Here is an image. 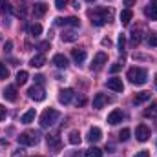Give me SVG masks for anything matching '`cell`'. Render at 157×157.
I'll list each match as a JSON object with an SVG mask.
<instances>
[{
  "label": "cell",
  "mask_w": 157,
  "mask_h": 157,
  "mask_svg": "<svg viewBox=\"0 0 157 157\" xmlns=\"http://www.w3.org/2000/svg\"><path fill=\"white\" fill-rule=\"evenodd\" d=\"M86 104V97H78L77 99V106H84Z\"/></svg>",
  "instance_id": "cell-42"
},
{
  "label": "cell",
  "mask_w": 157,
  "mask_h": 157,
  "mask_svg": "<svg viewBox=\"0 0 157 157\" xmlns=\"http://www.w3.org/2000/svg\"><path fill=\"white\" fill-rule=\"evenodd\" d=\"M139 42H141V33H139V31L135 29V31L132 33V46H137Z\"/></svg>",
  "instance_id": "cell-32"
},
{
  "label": "cell",
  "mask_w": 157,
  "mask_h": 157,
  "mask_svg": "<svg viewBox=\"0 0 157 157\" xmlns=\"http://www.w3.org/2000/svg\"><path fill=\"white\" fill-rule=\"evenodd\" d=\"M108 18H110V11L108 9H97L95 15L91 13V24H95V26H104Z\"/></svg>",
  "instance_id": "cell-4"
},
{
  "label": "cell",
  "mask_w": 157,
  "mask_h": 157,
  "mask_svg": "<svg viewBox=\"0 0 157 157\" xmlns=\"http://www.w3.org/2000/svg\"><path fill=\"white\" fill-rule=\"evenodd\" d=\"M28 95H29V99H33V101H37V102H40V101H44L46 99V91H44V88L42 86H31L29 90H28Z\"/></svg>",
  "instance_id": "cell-6"
},
{
  "label": "cell",
  "mask_w": 157,
  "mask_h": 157,
  "mask_svg": "<svg viewBox=\"0 0 157 157\" xmlns=\"http://www.w3.org/2000/svg\"><path fill=\"white\" fill-rule=\"evenodd\" d=\"M126 78L135 86H143L148 80V73H146L144 68H130L128 73H126Z\"/></svg>",
  "instance_id": "cell-1"
},
{
  "label": "cell",
  "mask_w": 157,
  "mask_h": 157,
  "mask_svg": "<svg viewBox=\"0 0 157 157\" xmlns=\"http://www.w3.org/2000/svg\"><path fill=\"white\" fill-rule=\"evenodd\" d=\"M155 86H157V75H155Z\"/></svg>",
  "instance_id": "cell-48"
},
{
  "label": "cell",
  "mask_w": 157,
  "mask_h": 157,
  "mask_svg": "<svg viewBox=\"0 0 157 157\" xmlns=\"http://www.w3.org/2000/svg\"><path fill=\"white\" fill-rule=\"evenodd\" d=\"M122 2H124V6H128V7H130V6H133V4H135V0H122Z\"/></svg>",
  "instance_id": "cell-46"
},
{
  "label": "cell",
  "mask_w": 157,
  "mask_h": 157,
  "mask_svg": "<svg viewBox=\"0 0 157 157\" xmlns=\"http://www.w3.org/2000/svg\"><path fill=\"white\" fill-rule=\"evenodd\" d=\"M108 62V57H106V53H97L95 57H93V62H91V71H101L102 68H104V64Z\"/></svg>",
  "instance_id": "cell-5"
},
{
  "label": "cell",
  "mask_w": 157,
  "mask_h": 157,
  "mask_svg": "<svg viewBox=\"0 0 157 157\" xmlns=\"http://www.w3.org/2000/svg\"><path fill=\"white\" fill-rule=\"evenodd\" d=\"M55 24H57V26H71V28H78V26H80V20H78L77 17H68V18L59 17V18H55Z\"/></svg>",
  "instance_id": "cell-8"
},
{
  "label": "cell",
  "mask_w": 157,
  "mask_h": 157,
  "mask_svg": "<svg viewBox=\"0 0 157 157\" xmlns=\"http://www.w3.org/2000/svg\"><path fill=\"white\" fill-rule=\"evenodd\" d=\"M88 2H95V0H88Z\"/></svg>",
  "instance_id": "cell-49"
},
{
  "label": "cell",
  "mask_w": 157,
  "mask_h": 157,
  "mask_svg": "<svg viewBox=\"0 0 157 157\" xmlns=\"http://www.w3.org/2000/svg\"><path fill=\"white\" fill-rule=\"evenodd\" d=\"M108 124H119V122H122V112L121 110H113L110 115H108Z\"/></svg>",
  "instance_id": "cell-16"
},
{
  "label": "cell",
  "mask_w": 157,
  "mask_h": 157,
  "mask_svg": "<svg viewBox=\"0 0 157 157\" xmlns=\"http://www.w3.org/2000/svg\"><path fill=\"white\" fill-rule=\"evenodd\" d=\"M29 64H31L33 68H42V66L46 64V57H44L42 53H39V55H35V57L29 60Z\"/></svg>",
  "instance_id": "cell-19"
},
{
  "label": "cell",
  "mask_w": 157,
  "mask_h": 157,
  "mask_svg": "<svg viewBox=\"0 0 157 157\" xmlns=\"http://www.w3.org/2000/svg\"><path fill=\"white\" fill-rule=\"evenodd\" d=\"M68 141H70L71 144H75V146L80 144V141H82V139H80V133H78L77 130H71V132H70V135H68Z\"/></svg>",
  "instance_id": "cell-24"
},
{
  "label": "cell",
  "mask_w": 157,
  "mask_h": 157,
  "mask_svg": "<svg viewBox=\"0 0 157 157\" xmlns=\"http://www.w3.org/2000/svg\"><path fill=\"white\" fill-rule=\"evenodd\" d=\"M59 117H60V113H59L55 108H48V110H44V113L40 115V126H42V128H49V126H53V124L57 122Z\"/></svg>",
  "instance_id": "cell-2"
},
{
  "label": "cell",
  "mask_w": 157,
  "mask_h": 157,
  "mask_svg": "<svg viewBox=\"0 0 157 157\" xmlns=\"http://www.w3.org/2000/svg\"><path fill=\"white\" fill-rule=\"evenodd\" d=\"M117 44H119V51L122 53V49H124V46H126V37H124L122 33L119 35V40H117Z\"/></svg>",
  "instance_id": "cell-34"
},
{
  "label": "cell",
  "mask_w": 157,
  "mask_h": 157,
  "mask_svg": "<svg viewBox=\"0 0 157 157\" xmlns=\"http://www.w3.org/2000/svg\"><path fill=\"white\" fill-rule=\"evenodd\" d=\"M71 57H73V60H75L77 64H82V62L86 60V51H84V49H73Z\"/></svg>",
  "instance_id": "cell-21"
},
{
  "label": "cell",
  "mask_w": 157,
  "mask_h": 157,
  "mask_svg": "<svg viewBox=\"0 0 157 157\" xmlns=\"http://www.w3.org/2000/svg\"><path fill=\"white\" fill-rule=\"evenodd\" d=\"M110 44H112L110 39H102V46H110Z\"/></svg>",
  "instance_id": "cell-47"
},
{
  "label": "cell",
  "mask_w": 157,
  "mask_h": 157,
  "mask_svg": "<svg viewBox=\"0 0 157 157\" xmlns=\"http://www.w3.org/2000/svg\"><path fill=\"white\" fill-rule=\"evenodd\" d=\"M71 99H73V90H71V88H64V90L59 91V101H60L62 104H70Z\"/></svg>",
  "instance_id": "cell-9"
},
{
  "label": "cell",
  "mask_w": 157,
  "mask_h": 157,
  "mask_svg": "<svg viewBox=\"0 0 157 157\" xmlns=\"http://www.w3.org/2000/svg\"><path fill=\"white\" fill-rule=\"evenodd\" d=\"M35 80H37V84H42V82H44V77H42V75H37V77H35Z\"/></svg>",
  "instance_id": "cell-45"
},
{
  "label": "cell",
  "mask_w": 157,
  "mask_h": 157,
  "mask_svg": "<svg viewBox=\"0 0 157 157\" xmlns=\"http://www.w3.org/2000/svg\"><path fill=\"white\" fill-rule=\"evenodd\" d=\"M106 86H108L110 90H113V91H122V90H124V84H122V80H121V78H117V77L108 78Z\"/></svg>",
  "instance_id": "cell-12"
},
{
  "label": "cell",
  "mask_w": 157,
  "mask_h": 157,
  "mask_svg": "<svg viewBox=\"0 0 157 157\" xmlns=\"http://www.w3.org/2000/svg\"><path fill=\"white\" fill-rule=\"evenodd\" d=\"M9 77V70L6 68V64L0 62V78H7Z\"/></svg>",
  "instance_id": "cell-33"
},
{
  "label": "cell",
  "mask_w": 157,
  "mask_h": 157,
  "mask_svg": "<svg viewBox=\"0 0 157 157\" xmlns=\"http://www.w3.org/2000/svg\"><path fill=\"white\" fill-rule=\"evenodd\" d=\"M18 144H22V146H35V144H39V133L37 132H24V133H20L18 135Z\"/></svg>",
  "instance_id": "cell-3"
},
{
  "label": "cell",
  "mask_w": 157,
  "mask_h": 157,
  "mask_svg": "<svg viewBox=\"0 0 157 157\" xmlns=\"http://www.w3.org/2000/svg\"><path fill=\"white\" fill-rule=\"evenodd\" d=\"M119 139H121L122 143H126V141L130 139V130H128V128H122V130L119 132Z\"/></svg>",
  "instance_id": "cell-31"
},
{
  "label": "cell",
  "mask_w": 157,
  "mask_h": 157,
  "mask_svg": "<svg viewBox=\"0 0 157 157\" xmlns=\"http://www.w3.org/2000/svg\"><path fill=\"white\" fill-rule=\"evenodd\" d=\"M37 115V112L35 110H28L22 117H20V122H24V124H29V122H33V119Z\"/></svg>",
  "instance_id": "cell-22"
},
{
  "label": "cell",
  "mask_w": 157,
  "mask_h": 157,
  "mask_svg": "<svg viewBox=\"0 0 157 157\" xmlns=\"http://www.w3.org/2000/svg\"><path fill=\"white\" fill-rule=\"evenodd\" d=\"M46 11H48V6L46 4H35V7H33V15L35 17H44Z\"/></svg>",
  "instance_id": "cell-23"
},
{
  "label": "cell",
  "mask_w": 157,
  "mask_h": 157,
  "mask_svg": "<svg viewBox=\"0 0 157 157\" xmlns=\"http://www.w3.org/2000/svg\"><path fill=\"white\" fill-rule=\"evenodd\" d=\"M64 157H86V154H82V152H68Z\"/></svg>",
  "instance_id": "cell-38"
},
{
  "label": "cell",
  "mask_w": 157,
  "mask_h": 157,
  "mask_svg": "<svg viewBox=\"0 0 157 157\" xmlns=\"http://www.w3.org/2000/svg\"><path fill=\"white\" fill-rule=\"evenodd\" d=\"M77 37H78V35L75 33V31H71V29H64V31H62V35H60L62 42H75Z\"/></svg>",
  "instance_id": "cell-18"
},
{
  "label": "cell",
  "mask_w": 157,
  "mask_h": 157,
  "mask_svg": "<svg viewBox=\"0 0 157 157\" xmlns=\"http://www.w3.org/2000/svg\"><path fill=\"white\" fill-rule=\"evenodd\" d=\"M101 139H102L101 128H99V126L90 128V132H88V141H90V143H97V141H101Z\"/></svg>",
  "instance_id": "cell-11"
},
{
  "label": "cell",
  "mask_w": 157,
  "mask_h": 157,
  "mask_svg": "<svg viewBox=\"0 0 157 157\" xmlns=\"http://www.w3.org/2000/svg\"><path fill=\"white\" fill-rule=\"evenodd\" d=\"M4 119H6V108L0 106V121H4Z\"/></svg>",
  "instance_id": "cell-44"
},
{
  "label": "cell",
  "mask_w": 157,
  "mask_h": 157,
  "mask_svg": "<svg viewBox=\"0 0 157 157\" xmlns=\"http://www.w3.org/2000/svg\"><path fill=\"white\" fill-rule=\"evenodd\" d=\"M154 115H157V102L154 101L146 110H144V117H154Z\"/></svg>",
  "instance_id": "cell-27"
},
{
  "label": "cell",
  "mask_w": 157,
  "mask_h": 157,
  "mask_svg": "<svg viewBox=\"0 0 157 157\" xmlns=\"http://www.w3.org/2000/svg\"><path fill=\"white\" fill-rule=\"evenodd\" d=\"M135 157H150V152L148 150H141V152H137Z\"/></svg>",
  "instance_id": "cell-39"
},
{
  "label": "cell",
  "mask_w": 157,
  "mask_h": 157,
  "mask_svg": "<svg viewBox=\"0 0 157 157\" xmlns=\"http://www.w3.org/2000/svg\"><path fill=\"white\" fill-rule=\"evenodd\" d=\"M11 49H13V42L7 40V42L4 44V53H11Z\"/></svg>",
  "instance_id": "cell-36"
},
{
  "label": "cell",
  "mask_w": 157,
  "mask_h": 157,
  "mask_svg": "<svg viewBox=\"0 0 157 157\" xmlns=\"http://www.w3.org/2000/svg\"><path fill=\"white\" fill-rule=\"evenodd\" d=\"M132 17H133V13H132L130 7H128V9H122V11H121V22H122V26H128L130 20H132Z\"/></svg>",
  "instance_id": "cell-20"
},
{
  "label": "cell",
  "mask_w": 157,
  "mask_h": 157,
  "mask_svg": "<svg viewBox=\"0 0 157 157\" xmlns=\"http://www.w3.org/2000/svg\"><path fill=\"white\" fill-rule=\"evenodd\" d=\"M148 44H150V46H157V37L155 35H150V37H148Z\"/></svg>",
  "instance_id": "cell-40"
},
{
  "label": "cell",
  "mask_w": 157,
  "mask_h": 157,
  "mask_svg": "<svg viewBox=\"0 0 157 157\" xmlns=\"http://www.w3.org/2000/svg\"><path fill=\"white\" fill-rule=\"evenodd\" d=\"M121 68H122V64H119V62L112 64V68H110V73H117V71H121Z\"/></svg>",
  "instance_id": "cell-35"
},
{
  "label": "cell",
  "mask_w": 157,
  "mask_h": 157,
  "mask_svg": "<svg viewBox=\"0 0 157 157\" xmlns=\"http://www.w3.org/2000/svg\"><path fill=\"white\" fill-rule=\"evenodd\" d=\"M0 13H11V4L9 0H0Z\"/></svg>",
  "instance_id": "cell-28"
},
{
  "label": "cell",
  "mask_w": 157,
  "mask_h": 157,
  "mask_svg": "<svg viewBox=\"0 0 157 157\" xmlns=\"http://www.w3.org/2000/svg\"><path fill=\"white\" fill-rule=\"evenodd\" d=\"M2 97L9 102H15L17 101V88L15 86H6L4 91H2Z\"/></svg>",
  "instance_id": "cell-10"
},
{
  "label": "cell",
  "mask_w": 157,
  "mask_h": 157,
  "mask_svg": "<svg viewBox=\"0 0 157 157\" xmlns=\"http://www.w3.org/2000/svg\"><path fill=\"white\" fill-rule=\"evenodd\" d=\"M28 78H29V75H28V71H24V70H22V71H18V73H17V78H15V80H17V84L24 86V84L28 82Z\"/></svg>",
  "instance_id": "cell-25"
},
{
  "label": "cell",
  "mask_w": 157,
  "mask_h": 157,
  "mask_svg": "<svg viewBox=\"0 0 157 157\" xmlns=\"http://www.w3.org/2000/svg\"><path fill=\"white\" fill-rule=\"evenodd\" d=\"M29 33H31V35H35V37H37V35H40V33H42V26H40L39 22L31 24V26H29Z\"/></svg>",
  "instance_id": "cell-30"
},
{
  "label": "cell",
  "mask_w": 157,
  "mask_h": 157,
  "mask_svg": "<svg viewBox=\"0 0 157 157\" xmlns=\"http://www.w3.org/2000/svg\"><path fill=\"white\" fill-rule=\"evenodd\" d=\"M135 137H137L139 143H146L150 139V128L146 124H139L137 130H135Z\"/></svg>",
  "instance_id": "cell-7"
},
{
  "label": "cell",
  "mask_w": 157,
  "mask_h": 157,
  "mask_svg": "<svg viewBox=\"0 0 157 157\" xmlns=\"http://www.w3.org/2000/svg\"><path fill=\"white\" fill-rule=\"evenodd\" d=\"M144 15L148 18H152V20H157V0H152L150 2V6L144 9Z\"/></svg>",
  "instance_id": "cell-13"
},
{
  "label": "cell",
  "mask_w": 157,
  "mask_h": 157,
  "mask_svg": "<svg viewBox=\"0 0 157 157\" xmlns=\"http://www.w3.org/2000/svg\"><path fill=\"white\" fill-rule=\"evenodd\" d=\"M53 64H55L57 68H60V70H66V68H68V59H66L64 55L59 53V55L53 57Z\"/></svg>",
  "instance_id": "cell-17"
},
{
  "label": "cell",
  "mask_w": 157,
  "mask_h": 157,
  "mask_svg": "<svg viewBox=\"0 0 157 157\" xmlns=\"http://www.w3.org/2000/svg\"><path fill=\"white\" fill-rule=\"evenodd\" d=\"M150 99H152V91H141V93H137L133 97V104H143V102H146Z\"/></svg>",
  "instance_id": "cell-14"
},
{
  "label": "cell",
  "mask_w": 157,
  "mask_h": 157,
  "mask_svg": "<svg viewBox=\"0 0 157 157\" xmlns=\"http://www.w3.org/2000/svg\"><path fill=\"white\" fill-rule=\"evenodd\" d=\"M66 4H68V0H55V7H57V9L66 7Z\"/></svg>",
  "instance_id": "cell-37"
},
{
  "label": "cell",
  "mask_w": 157,
  "mask_h": 157,
  "mask_svg": "<svg viewBox=\"0 0 157 157\" xmlns=\"http://www.w3.org/2000/svg\"><path fill=\"white\" fill-rule=\"evenodd\" d=\"M106 102H108V99H106L104 93H97V95L93 97V108H95V110H101Z\"/></svg>",
  "instance_id": "cell-15"
},
{
  "label": "cell",
  "mask_w": 157,
  "mask_h": 157,
  "mask_svg": "<svg viewBox=\"0 0 157 157\" xmlns=\"http://www.w3.org/2000/svg\"><path fill=\"white\" fill-rule=\"evenodd\" d=\"M102 150L101 148H97V146H91L90 150H86V157H102Z\"/></svg>",
  "instance_id": "cell-26"
},
{
  "label": "cell",
  "mask_w": 157,
  "mask_h": 157,
  "mask_svg": "<svg viewBox=\"0 0 157 157\" xmlns=\"http://www.w3.org/2000/svg\"><path fill=\"white\" fill-rule=\"evenodd\" d=\"M13 157H24V150H22V148H20V150H15Z\"/></svg>",
  "instance_id": "cell-43"
},
{
  "label": "cell",
  "mask_w": 157,
  "mask_h": 157,
  "mask_svg": "<svg viewBox=\"0 0 157 157\" xmlns=\"http://www.w3.org/2000/svg\"><path fill=\"white\" fill-rule=\"evenodd\" d=\"M59 137L57 135H48V146H51V148H59Z\"/></svg>",
  "instance_id": "cell-29"
},
{
  "label": "cell",
  "mask_w": 157,
  "mask_h": 157,
  "mask_svg": "<svg viewBox=\"0 0 157 157\" xmlns=\"http://www.w3.org/2000/svg\"><path fill=\"white\" fill-rule=\"evenodd\" d=\"M39 48L42 49V51H46V49L49 48V42H40V44H39Z\"/></svg>",
  "instance_id": "cell-41"
}]
</instances>
